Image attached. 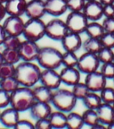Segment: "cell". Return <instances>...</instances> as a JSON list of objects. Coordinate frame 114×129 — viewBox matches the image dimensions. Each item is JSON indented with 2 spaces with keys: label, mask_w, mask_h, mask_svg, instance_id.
Here are the masks:
<instances>
[{
  "label": "cell",
  "mask_w": 114,
  "mask_h": 129,
  "mask_svg": "<svg viewBox=\"0 0 114 129\" xmlns=\"http://www.w3.org/2000/svg\"><path fill=\"white\" fill-rule=\"evenodd\" d=\"M41 71L39 66L34 62L22 61L16 64L14 77L21 86L33 88L39 83Z\"/></svg>",
  "instance_id": "1"
},
{
  "label": "cell",
  "mask_w": 114,
  "mask_h": 129,
  "mask_svg": "<svg viewBox=\"0 0 114 129\" xmlns=\"http://www.w3.org/2000/svg\"><path fill=\"white\" fill-rule=\"evenodd\" d=\"M35 101L32 88L20 86L14 92L10 93V106L20 113L30 110Z\"/></svg>",
  "instance_id": "2"
},
{
  "label": "cell",
  "mask_w": 114,
  "mask_h": 129,
  "mask_svg": "<svg viewBox=\"0 0 114 129\" xmlns=\"http://www.w3.org/2000/svg\"><path fill=\"white\" fill-rule=\"evenodd\" d=\"M78 99L73 94L72 91L67 89L58 88L53 92V98L51 104L57 110L64 113H69L76 107Z\"/></svg>",
  "instance_id": "3"
},
{
  "label": "cell",
  "mask_w": 114,
  "mask_h": 129,
  "mask_svg": "<svg viewBox=\"0 0 114 129\" xmlns=\"http://www.w3.org/2000/svg\"><path fill=\"white\" fill-rule=\"evenodd\" d=\"M62 52L54 47L40 48L37 63L43 69H57L62 66Z\"/></svg>",
  "instance_id": "4"
},
{
  "label": "cell",
  "mask_w": 114,
  "mask_h": 129,
  "mask_svg": "<svg viewBox=\"0 0 114 129\" xmlns=\"http://www.w3.org/2000/svg\"><path fill=\"white\" fill-rule=\"evenodd\" d=\"M22 36L25 40L39 41L46 36V22L42 19H28L25 22Z\"/></svg>",
  "instance_id": "5"
},
{
  "label": "cell",
  "mask_w": 114,
  "mask_h": 129,
  "mask_svg": "<svg viewBox=\"0 0 114 129\" xmlns=\"http://www.w3.org/2000/svg\"><path fill=\"white\" fill-rule=\"evenodd\" d=\"M69 30L65 21L54 17L46 23V36L54 41H61Z\"/></svg>",
  "instance_id": "6"
},
{
  "label": "cell",
  "mask_w": 114,
  "mask_h": 129,
  "mask_svg": "<svg viewBox=\"0 0 114 129\" xmlns=\"http://www.w3.org/2000/svg\"><path fill=\"white\" fill-rule=\"evenodd\" d=\"M89 21L87 20L82 11L78 12H70L65 19L69 31L75 32L78 34L84 33Z\"/></svg>",
  "instance_id": "7"
},
{
  "label": "cell",
  "mask_w": 114,
  "mask_h": 129,
  "mask_svg": "<svg viewBox=\"0 0 114 129\" xmlns=\"http://www.w3.org/2000/svg\"><path fill=\"white\" fill-rule=\"evenodd\" d=\"M101 63L96 54L90 52H85L78 56V62L77 64L78 69L85 75L90 74L99 70Z\"/></svg>",
  "instance_id": "8"
},
{
  "label": "cell",
  "mask_w": 114,
  "mask_h": 129,
  "mask_svg": "<svg viewBox=\"0 0 114 129\" xmlns=\"http://www.w3.org/2000/svg\"><path fill=\"white\" fill-rule=\"evenodd\" d=\"M39 49L40 47L38 46V42L29 40H22L18 48L22 61H28V62L37 61Z\"/></svg>",
  "instance_id": "9"
},
{
  "label": "cell",
  "mask_w": 114,
  "mask_h": 129,
  "mask_svg": "<svg viewBox=\"0 0 114 129\" xmlns=\"http://www.w3.org/2000/svg\"><path fill=\"white\" fill-rule=\"evenodd\" d=\"M2 25L6 30V35L20 37L22 36L25 22L22 16L8 15V17L5 18Z\"/></svg>",
  "instance_id": "10"
},
{
  "label": "cell",
  "mask_w": 114,
  "mask_h": 129,
  "mask_svg": "<svg viewBox=\"0 0 114 129\" xmlns=\"http://www.w3.org/2000/svg\"><path fill=\"white\" fill-rule=\"evenodd\" d=\"M39 83L42 85L50 88L53 91L60 88L61 84L62 83L60 73L57 72L56 69H43L40 75Z\"/></svg>",
  "instance_id": "11"
},
{
  "label": "cell",
  "mask_w": 114,
  "mask_h": 129,
  "mask_svg": "<svg viewBox=\"0 0 114 129\" xmlns=\"http://www.w3.org/2000/svg\"><path fill=\"white\" fill-rule=\"evenodd\" d=\"M84 83L86 84L89 91L93 92H100L107 85V79L99 70L86 75Z\"/></svg>",
  "instance_id": "12"
},
{
  "label": "cell",
  "mask_w": 114,
  "mask_h": 129,
  "mask_svg": "<svg viewBox=\"0 0 114 129\" xmlns=\"http://www.w3.org/2000/svg\"><path fill=\"white\" fill-rule=\"evenodd\" d=\"M82 12L89 22L99 21L103 16L102 5L98 0H93V1L86 2Z\"/></svg>",
  "instance_id": "13"
},
{
  "label": "cell",
  "mask_w": 114,
  "mask_h": 129,
  "mask_svg": "<svg viewBox=\"0 0 114 129\" xmlns=\"http://www.w3.org/2000/svg\"><path fill=\"white\" fill-rule=\"evenodd\" d=\"M46 14L44 0L28 1L25 15L28 19H42Z\"/></svg>",
  "instance_id": "14"
},
{
  "label": "cell",
  "mask_w": 114,
  "mask_h": 129,
  "mask_svg": "<svg viewBox=\"0 0 114 129\" xmlns=\"http://www.w3.org/2000/svg\"><path fill=\"white\" fill-rule=\"evenodd\" d=\"M62 48L65 51H72V52H77L82 48L83 40L81 36L78 33L68 31L65 36L61 40Z\"/></svg>",
  "instance_id": "15"
},
{
  "label": "cell",
  "mask_w": 114,
  "mask_h": 129,
  "mask_svg": "<svg viewBox=\"0 0 114 129\" xmlns=\"http://www.w3.org/2000/svg\"><path fill=\"white\" fill-rule=\"evenodd\" d=\"M46 14L53 17H60L68 10L66 0H44Z\"/></svg>",
  "instance_id": "16"
},
{
  "label": "cell",
  "mask_w": 114,
  "mask_h": 129,
  "mask_svg": "<svg viewBox=\"0 0 114 129\" xmlns=\"http://www.w3.org/2000/svg\"><path fill=\"white\" fill-rule=\"evenodd\" d=\"M59 73L62 83L68 86L72 87L74 84L79 83L81 79V72L78 70V67H64Z\"/></svg>",
  "instance_id": "17"
},
{
  "label": "cell",
  "mask_w": 114,
  "mask_h": 129,
  "mask_svg": "<svg viewBox=\"0 0 114 129\" xmlns=\"http://www.w3.org/2000/svg\"><path fill=\"white\" fill-rule=\"evenodd\" d=\"M20 120V112L9 106L6 107L0 114V123L8 128H14Z\"/></svg>",
  "instance_id": "18"
},
{
  "label": "cell",
  "mask_w": 114,
  "mask_h": 129,
  "mask_svg": "<svg viewBox=\"0 0 114 129\" xmlns=\"http://www.w3.org/2000/svg\"><path fill=\"white\" fill-rule=\"evenodd\" d=\"M29 111H30L31 117L33 119H35V120L41 118H46V117L50 116V114L53 111L52 104L36 101Z\"/></svg>",
  "instance_id": "19"
},
{
  "label": "cell",
  "mask_w": 114,
  "mask_h": 129,
  "mask_svg": "<svg viewBox=\"0 0 114 129\" xmlns=\"http://www.w3.org/2000/svg\"><path fill=\"white\" fill-rule=\"evenodd\" d=\"M27 4V0H7L5 3L7 15L22 16L26 12Z\"/></svg>",
  "instance_id": "20"
},
{
  "label": "cell",
  "mask_w": 114,
  "mask_h": 129,
  "mask_svg": "<svg viewBox=\"0 0 114 129\" xmlns=\"http://www.w3.org/2000/svg\"><path fill=\"white\" fill-rule=\"evenodd\" d=\"M95 110L97 112L99 121L106 126L114 121V108L112 104L102 102Z\"/></svg>",
  "instance_id": "21"
},
{
  "label": "cell",
  "mask_w": 114,
  "mask_h": 129,
  "mask_svg": "<svg viewBox=\"0 0 114 129\" xmlns=\"http://www.w3.org/2000/svg\"><path fill=\"white\" fill-rule=\"evenodd\" d=\"M32 91H33V94H34L36 101L51 103L54 91L51 90L50 88L41 84L39 86H34L32 88Z\"/></svg>",
  "instance_id": "22"
},
{
  "label": "cell",
  "mask_w": 114,
  "mask_h": 129,
  "mask_svg": "<svg viewBox=\"0 0 114 129\" xmlns=\"http://www.w3.org/2000/svg\"><path fill=\"white\" fill-rule=\"evenodd\" d=\"M52 128L54 129H62L66 128L67 126V113L57 110L52 111L50 116L48 117Z\"/></svg>",
  "instance_id": "23"
},
{
  "label": "cell",
  "mask_w": 114,
  "mask_h": 129,
  "mask_svg": "<svg viewBox=\"0 0 114 129\" xmlns=\"http://www.w3.org/2000/svg\"><path fill=\"white\" fill-rule=\"evenodd\" d=\"M85 125L82 114H78L74 111L67 113V126L68 129H80Z\"/></svg>",
  "instance_id": "24"
},
{
  "label": "cell",
  "mask_w": 114,
  "mask_h": 129,
  "mask_svg": "<svg viewBox=\"0 0 114 129\" xmlns=\"http://www.w3.org/2000/svg\"><path fill=\"white\" fill-rule=\"evenodd\" d=\"M82 102L86 109H96L101 104H102V100H101L100 94H99L98 92L89 91V92L84 97V99L82 100Z\"/></svg>",
  "instance_id": "25"
},
{
  "label": "cell",
  "mask_w": 114,
  "mask_h": 129,
  "mask_svg": "<svg viewBox=\"0 0 114 129\" xmlns=\"http://www.w3.org/2000/svg\"><path fill=\"white\" fill-rule=\"evenodd\" d=\"M104 32L105 31H104V29L102 27V23L98 22V21L89 22L86 28V30H85V33L86 34V36L94 39H100Z\"/></svg>",
  "instance_id": "26"
},
{
  "label": "cell",
  "mask_w": 114,
  "mask_h": 129,
  "mask_svg": "<svg viewBox=\"0 0 114 129\" xmlns=\"http://www.w3.org/2000/svg\"><path fill=\"white\" fill-rule=\"evenodd\" d=\"M102 44L99 39H94L87 37L86 40H85L82 43V48L85 52H90L96 54L102 48Z\"/></svg>",
  "instance_id": "27"
},
{
  "label": "cell",
  "mask_w": 114,
  "mask_h": 129,
  "mask_svg": "<svg viewBox=\"0 0 114 129\" xmlns=\"http://www.w3.org/2000/svg\"><path fill=\"white\" fill-rule=\"evenodd\" d=\"M3 61L9 64H17L21 62V56L18 49H12V48H4L2 51Z\"/></svg>",
  "instance_id": "28"
},
{
  "label": "cell",
  "mask_w": 114,
  "mask_h": 129,
  "mask_svg": "<svg viewBox=\"0 0 114 129\" xmlns=\"http://www.w3.org/2000/svg\"><path fill=\"white\" fill-rule=\"evenodd\" d=\"M20 86V83L14 76L0 79V88L7 91L8 93L14 92Z\"/></svg>",
  "instance_id": "29"
},
{
  "label": "cell",
  "mask_w": 114,
  "mask_h": 129,
  "mask_svg": "<svg viewBox=\"0 0 114 129\" xmlns=\"http://www.w3.org/2000/svg\"><path fill=\"white\" fill-rule=\"evenodd\" d=\"M78 62V56L76 52L72 51H65L62 53V66L66 67H77Z\"/></svg>",
  "instance_id": "30"
},
{
  "label": "cell",
  "mask_w": 114,
  "mask_h": 129,
  "mask_svg": "<svg viewBox=\"0 0 114 129\" xmlns=\"http://www.w3.org/2000/svg\"><path fill=\"white\" fill-rule=\"evenodd\" d=\"M82 117L84 124L89 127H92L97 122H99L98 116H97V112L95 109H86V110L82 113Z\"/></svg>",
  "instance_id": "31"
},
{
  "label": "cell",
  "mask_w": 114,
  "mask_h": 129,
  "mask_svg": "<svg viewBox=\"0 0 114 129\" xmlns=\"http://www.w3.org/2000/svg\"><path fill=\"white\" fill-rule=\"evenodd\" d=\"M71 91L73 92V94L75 95V97L78 99V101H82L84 99V97L90 91L86 83L84 82L82 83L81 81H80L79 83H76V84H74L72 86Z\"/></svg>",
  "instance_id": "32"
},
{
  "label": "cell",
  "mask_w": 114,
  "mask_h": 129,
  "mask_svg": "<svg viewBox=\"0 0 114 129\" xmlns=\"http://www.w3.org/2000/svg\"><path fill=\"white\" fill-rule=\"evenodd\" d=\"M96 56L98 57L101 64L111 62L114 59V51L111 48L102 47V48H101L100 50L96 53Z\"/></svg>",
  "instance_id": "33"
},
{
  "label": "cell",
  "mask_w": 114,
  "mask_h": 129,
  "mask_svg": "<svg viewBox=\"0 0 114 129\" xmlns=\"http://www.w3.org/2000/svg\"><path fill=\"white\" fill-rule=\"evenodd\" d=\"M16 64L3 62L0 64V79L13 77L15 75Z\"/></svg>",
  "instance_id": "34"
},
{
  "label": "cell",
  "mask_w": 114,
  "mask_h": 129,
  "mask_svg": "<svg viewBox=\"0 0 114 129\" xmlns=\"http://www.w3.org/2000/svg\"><path fill=\"white\" fill-rule=\"evenodd\" d=\"M22 40L20 37L18 36H11V35H6L5 38L4 42L2 46L4 48H12V49H18L20 47Z\"/></svg>",
  "instance_id": "35"
},
{
  "label": "cell",
  "mask_w": 114,
  "mask_h": 129,
  "mask_svg": "<svg viewBox=\"0 0 114 129\" xmlns=\"http://www.w3.org/2000/svg\"><path fill=\"white\" fill-rule=\"evenodd\" d=\"M101 100L103 103L112 104L114 102V88L110 86H105L102 91L99 92Z\"/></svg>",
  "instance_id": "36"
},
{
  "label": "cell",
  "mask_w": 114,
  "mask_h": 129,
  "mask_svg": "<svg viewBox=\"0 0 114 129\" xmlns=\"http://www.w3.org/2000/svg\"><path fill=\"white\" fill-rule=\"evenodd\" d=\"M99 71L102 73L103 76L108 80V79L114 78V61L108 63L101 64Z\"/></svg>",
  "instance_id": "37"
},
{
  "label": "cell",
  "mask_w": 114,
  "mask_h": 129,
  "mask_svg": "<svg viewBox=\"0 0 114 129\" xmlns=\"http://www.w3.org/2000/svg\"><path fill=\"white\" fill-rule=\"evenodd\" d=\"M99 40L102 47L114 49V33L104 32Z\"/></svg>",
  "instance_id": "38"
},
{
  "label": "cell",
  "mask_w": 114,
  "mask_h": 129,
  "mask_svg": "<svg viewBox=\"0 0 114 129\" xmlns=\"http://www.w3.org/2000/svg\"><path fill=\"white\" fill-rule=\"evenodd\" d=\"M66 4L70 12H78L83 10L86 1L85 0H66Z\"/></svg>",
  "instance_id": "39"
},
{
  "label": "cell",
  "mask_w": 114,
  "mask_h": 129,
  "mask_svg": "<svg viewBox=\"0 0 114 129\" xmlns=\"http://www.w3.org/2000/svg\"><path fill=\"white\" fill-rule=\"evenodd\" d=\"M10 106V93L0 88V109Z\"/></svg>",
  "instance_id": "40"
},
{
  "label": "cell",
  "mask_w": 114,
  "mask_h": 129,
  "mask_svg": "<svg viewBox=\"0 0 114 129\" xmlns=\"http://www.w3.org/2000/svg\"><path fill=\"white\" fill-rule=\"evenodd\" d=\"M102 25L105 32L114 33V17H104Z\"/></svg>",
  "instance_id": "41"
},
{
  "label": "cell",
  "mask_w": 114,
  "mask_h": 129,
  "mask_svg": "<svg viewBox=\"0 0 114 129\" xmlns=\"http://www.w3.org/2000/svg\"><path fill=\"white\" fill-rule=\"evenodd\" d=\"M34 125L35 129H52V125H51L48 117L38 119V120H36Z\"/></svg>",
  "instance_id": "42"
},
{
  "label": "cell",
  "mask_w": 114,
  "mask_h": 129,
  "mask_svg": "<svg viewBox=\"0 0 114 129\" xmlns=\"http://www.w3.org/2000/svg\"><path fill=\"white\" fill-rule=\"evenodd\" d=\"M15 129H35V125L30 120L27 119H21L16 124Z\"/></svg>",
  "instance_id": "43"
},
{
  "label": "cell",
  "mask_w": 114,
  "mask_h": 129,
  "mask_svg": "<svg viewBox=\"0 0 114 129\" xmlns=\"http://www.w3.org/2000/svg\"><path fill=\"white\" fill-rule=\"evenodd\" d=\"M102 13L104 17H114V4L102 6Z\"/></svg>",
  "instance_id": "44"
},
{
  "label": "cell",
  "mask_w": 114,
  "mask_h": 129,
  "mask_svg": "<svg viewBox=\"0 0 114 129\" xmlns=\"http://www.w3.org/2000/svg\"><path fill=\"white\" fill-rule=\"evenodd\" d=\"M6 15H7V13H6L5 4H1L0 3V22L5 20Z\"/></svg>",
  "instance_id": "45"
},
{
  "label": "cell",
  "mask_w": 114,
  "mask_h": 129,
  "mask_svg": "<svg viewBox=\"0 0 114 129\" xmlns=\"http://www.w3.org/2000/svg\"><path fill=\"white\" fill-rule=\"evenodd\" d=\"M6 37V30H5L4 27L1 23H0V46H2L3 42H4L5 38Z\"/></svg>",
  "instance_id": "46"
},
{
  "label": "cell",
  "mask_w": 114,
  "mask_h": 129,
  "mask_svg": "<svg viewBox=\"0 0 114 129\" xmlns=\"http://www.w3.org/2000/svg\"><path fill=\"white\" fill-rule=\"evenodd\" d=\"M98 1L102 5V6H106V5L114 4V0H98Z\"/></svg>",
  "instance_id": "47"
},
{
  "label": "cell",
  "mask_w": 114,
  "mask_h": 129,
  "mask_svg": "<svg viewBox=\"0 0 114 129\" xmlns=\"http://www.w3.org/2000/svg\"><path fill=\"white\" fill-rule=\"evenodd\" d=\"M107 128H110V129H114V121L110 123L108 125H107Z\"/></svg>",
  "instance_id": "48"
},
{
  "label": "cell",
  "mask_w": 114,
  "mask_h": 129,
  "mask_svg": "<svg viewBox=\"0 0 114 129\" xmlns=\"http://www.w3.org/2000/svg\"><path fill=\"white\" fill-rule=\"evenodd\" d=\"M4 61H3V56H2V51H0V64L1 63H3Z\"/></svg>",
  "instance_id": "49"
},
{
  "label": "cell",
  "mask_w": 114,
  "mask_h": 129,
  "mask_svg": "<svg viewBox=\"0 0 114 129\" xmlns=\"http://www.w3.org/2000/svg\"><path fill=\"white\" fill-rule=\"evenodd\" d=\"M6 1H7V0H0V3H1V4H5Z\"/></svg>",
  "instance_id": "50"
},
{
  "label": "cell",
  "mask_w": 114,
  "mask_h": 129,
  "mask_svg": "<svg viewBox=\"0 0 114 129\" xmlns=\"http://www.w3.org/2000/svg\"><path fill=\"white\" fill-rule=\"evenodd\" d=\"M86 2H88V1H93V0H85Z\"/></svg>",
  "instance_id": "51"
},
{
  "label": "cell",
  "mask_w": 114,
  "mask_h": 129,
  "mask_svg": "<svg viewBox=\"0 0 114 129\" xmlns=\"http://www.w3.org/2000/svg\"><path fill=\"white\" fill-rule=\"evenodd\" d=\"M112 106H113V108H114V102H113V103H112Z\"/></svg>",
  "instance_id": "52"
},
{
  "label": "cell",
  "mask_w": 114,
  "mask_h": 129,
  "mask_svg": "<svg viewBox=\"0 0 114 129\" xmlns=\"http://www.w3.org/2000/svg\"><path fill=\"white\" fill-rule=\"evenodd\" d=\"M112 80H113V83H114V78H113V79H112Z\"/></svg>",
  "instance_id": "53"
},
{
  "label": "cell",
  "mask_w": 114,
  "mask_h": 129,
  "mask_svg": "<svg viewBox=\"0 0 114 129\" xmlns=\"http://www.w3.org/2000/svg\"><path fill=\"white\" fill-rule=\"evenodd\" d=\"M0 114H1V110H0Z\"/></svg>",
  "instance_id": "54"
},
{
  "label": "cell",
  "mask_w": 114,
  "mask_h": 129,
  "mask_svg": "<svg viewBox=\"0 0 114 129\" xmlns=\"http://www.w3.org/2000/svg\"><path fill=\"white\" fill-rule=\"evenodd\" d=\"M113 61H114V59H113Z\"/></svg>",
  "instance_id": "55"
}]
</instances>
